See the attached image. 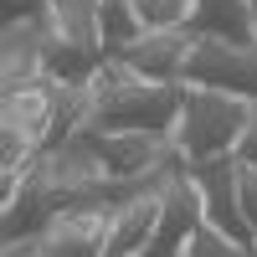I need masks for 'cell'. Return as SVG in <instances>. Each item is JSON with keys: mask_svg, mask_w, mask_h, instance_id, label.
<instances>
[{"mask_svg": "<svg viewBox=\"0 0 257 257\" xmlns=\"http://www.w3.org/2000/svg\"><path fill=\"white\" fill-rule=\"evenodd\" d=\"M88 88H93L98 128H160V134H175L185 82H160V77L134 72L123 57H103L88 77Z\"/></svg>", "mask_w": 257, "mask_h": 257, "instance_id": "1", "label": "cell"}, {"mask_svg": "<svg viewBox=\"0 0 257 257\" xmlns=\"http://www.w3.org/2000/svg\"><path fill=\"white\" fill-rule=\"evenodd\" d=\"M252 103L242 93L211 88V82H185L180 118H175V149L180 160H211V155H237V144L252 123Z\"/></svg>", "mask_w": 257, "mask_h": 257, "instance_id": "2", "label": "cell"}, {"mask_svg": "<svg viewBox=\"0 0 257 257\" xmlns=\"http://www.w3.org/2000/svg\"><path fill=\"white\" fill-rule=\"evenodd\" d=\"M108 211L98 206H57V216L36 231V237L6 242V257L16 252H41V257H98L108 242Z\"/></svg>", "mask_w": 257, "mask_h": 257, "instance_id": "3", "label": "cell"}, {"mask_svg": "<svg viewBox=\"0 0 257 257\" xmlns=\"http://www.w3.org/2000/svg\"><path fill=\"white\" fill-rule=\"evenodd\" d=\"M88 128H93L103 170L118 180H144L155 170H165L170 160H180L175 134H160V128H98L93 118H88Z\"/></svg>", "mask_w": 257, "mask_h": 257, "instance_id": "4", "label": "cell"}, {"mask_svg": "<svg viewBox=\"0 0 257 257\" xmlns=\"http://www.w3.org/2000/svg\"><path fill=\"white\" fill-rule=\"evenodd\" d=\"M180 82H211V88L257 98V41H221V36H196L185 52Z\"/></svg>", "mask_w": 257, "mask_h": 257, "instance_id": "5", "label": "cell"}, {"mask_svg": "<svg viewBox=\"0 0 257 257\" xmlns=\"http://www.w3.org/2000/svg\"><path fill=\"white\" fill-rule=\"evenodd\" d=\"M201 211H206V201H201V185H196V175L185 170V160L170 170V180H165V201H160V221H155V237H149V257H180V247H185V237H190V226L201 221Z\"/></svg>", "mask_w": 257, "mask_h": 257, "instance_id": "6", "label": "cell"}, {"mask_svg": "<svg viewBox=\"0 0 257 257\" xmlns=\"http://www.w3.org/2000/svg\"><path fill=\"white\" fill-rule=\"evenodd\" d=\"M57 206H62V201H57V185H52V175H47V165L36 160L26 175L16 180L11 196H0V237H6V242L36 237V231L57 216Z\"/></svg>", "mask_w": 257, "mask_h": 257, "instance_id": "7", "label": "cell"}, {"mask_svg": "<svg viewBox=\"0 0 257 257\" xmlns=\"http://www.w3.org/2000/svg\"><path fill=\"white\" fill-rule=\"evenodd\" d=\"M47 31H52V11L11 16V21H6V36H0V93L26 88V82L47 77V72H41V47H47Z\"/></svg>", "mask_w": 257, "mask_h": 257, "instance_id": "8", "label": "cell"}, {"mask_svg": "<svg viewBox=\"0 0 257 257\" xmlns=\"http://www.w3.org/2000/svg\"><path fill=\"white\" fill-rule=\"evenodd\" d=\"M180 165V160H175ZM170 165V170H175ZM170 170L160 180H149L134 201H123L113 211V221H108V242H103V257H134L149 247V237H155V221H160V201H165V180H170Z\"/></svg>", "mask_w": 257, "mask_h": 257, "instance_id": "9", "label": "cell"}, {"mask_svg": "<svg viewBox=\"0 0 257 257\" xmlns=\"http://www.w3.org/2000/svg\"><path fill=\"white\" fill-rule=\"evenodd\" d=\"M0 123L21 128L31 144L47 149V144H52V128H57V93H52V77H36V82H26V88L0 93Z\"/></svg>", "mask_w": 257, "mask_h": 257, "instance_id": "10", "label": "cell"}, {"mask_svg": "<svg viewBox=\"0 0 257 257\" xmlns=\"http://www.w3.org/2000/svg\"><path fill=\"white\" fill-rule=\"evenodd\" d=\"M190 36L185 26H165V31H144L139 41H128L123 52H113V57H123L134 72H144V77H160V82H180V72H185V52H190Z\"/></svg>", "mask_w": 257, "mask_h": 257, "instance_id": "11", "label": "cell"}, {"mask_svg": "<svg viewBox=\"0 0 257 257\" xmlns=\"http://www.w3.org/2000/svg\"><path fill=\"white\" fill-rule=\"evenodd\" d=\"M190 36H221V41H257L252 31V0H190L185 16Z\"/></svg>", "mask_w": 257, "mask_h": 257, "instance_id": "12", "label": "cell"}, {"mask_svg": "<svg viewBox=\"0 0 257 257\" xmlns=\"http://www.w3.org/2000/svg\"><path fill=\"white\" fill-rule=\"evenodd\" d=\"M98 36H103V57H113L128 41H139L144 26H139L134 0H98Z\"/></svg>", "mask_w": 257, "mask_h": 257, "instance_id": "13", "label": "cell"}, {"mask_svg": "<svg viewBox=\"0 0 257 257\" xmlns=\"http://www.w3.org/2000/svg\"><path fill=\"white\" fill-rule=\"evenodd\" d=\"M242 252H247V247L231 237L216 216H206V211H201V221L190 226V237H185V247H180V257H242Z\"/></svg>", "mask_w": 257, "mask_h": 257, "instance_id": "14", "label": "cell"}, {"mask_svg": "<svg viewBox=\"0 0 257 257\" xmlns=\"http://www.w3.org/2000/svg\"><path fill=\"white\" fill-rule=\"evenodd\" d=\"M134 11L144 31H165V26H185L190 0H134Z\"/></svg>", "mask_w": 257, "mask_h": 257, "instance_id": "15", "label": "cell"}, {"mask_svg": "<svg viewBox=\"0 0 257 257\" xmlns=\"http://www.w3.org/2000/svg\"><path fill=\"white\" fill-rule=\"evenodd\" d=\"M237 206L252 226V252H257V165L252 160H237Z\"/></svg>", "mask_w": 257, "mask_h": 257, "instance_id": "16", "label": "cell"}, {"mask_svg": "<svg viewBox=\"0 0 257 257\" xmlns=\"http://www.w3.org/2000/svg\"><path fill=\"white\" fill-rule=\"evenodd\" d=\"M237 160H252V165H257V103H252V123H247V134H242V144H237Z\"/></svg>", "mask_w": 257, "mask_h": 257, "instance_id": "17", "label": "cell"}, {"mask_svg": "<svg viewBox=\"0 0 257 257\" xmlns=\"http://www.w3.org/2000/svg\"><path fill=\"white\" fill-rule=\"evenodd\" d=\"M11 16H36V11H52V0H6Z\"/></svg>", "mask_w": 257, "mask_h": 257, "instance_id": "18", "label": "cell"}, {"mask_svg": "<svg viewBox=\"0 0 257 257\" xmlns=\"http://www.w3.org/2000/svg\"><path fill=\"white\" fill-rule=\"evenodd\" d=\"M252 31H257V0H252Z\"/></svg>", "mask_w": 257, "mask_h": 257, "instance_id": "19", "label": "cell"}]
</instances>
